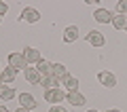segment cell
Returning a JSON list of instances; mask_svg holds the SVG:
<instances>
[{"instance_id": "9a60e30c", "label": "cell", "mask_w": 127, "mask_h": 112, "mask_svg": "<svg viewBox=\"0 0 127 112\" xmlns=\"http://www.w3.org/2000/svg\"><path fill=\"white\" fill-rule=\"evenodd\" d=\"M15 97V89L9 85H0V99H4V102H11Z\"/></svg>"}, {"instance_id": "9c48e42d", "label": "cell", "mask_w": 127, "mask_h": 112, "mask_svg": "<svg viewBox=\"0 0 127 112\" xmlns=\"http://www.w3.org/2000/svg\"><path fill=\"white\" fill-rule=\"evenodd\" d=\"M19 104H21V108H26V110H34V108H36V99H34L32 93H21L19 95Z\"/></svg>"}, {"instance_id": "6da1fadb", "label": "cell", "mask_w": 127, "mask_h": 112, "mask_svg": "<svg viewBox=\"0 0 127 112\" xmlns=\"http://www.w3.org/2000/svg\"><path fill=\"white\" fill-rule=\"evenodd\" d=\"M9 66L13 68V70H26V68H28V61L23 59L21 53H11V55H9Z\"/></svg>"}, {"instance_id": "603a6c76", "label": "cell", "mask_w": 127, "mask_h": 112, "mask_svg": "<svg viewBox=\"0 0 127 112\" xmlns=\"http://www.w3.org/2000/svg\"><path fill=\"white\" fill-rule=\"evenodd\" d=\"M15 112H30V110H26V108H21V106H19V108H17Z\"/></svg>"}, {"instance_id": "d6986e66", "label": "cell", "mask_w": 127, "mask_h": 112, "mask_svg": "<svg viewBox=\"0 0 127 112\" xmlns=\"http://www.w3.org/2000/svg\"><path fill=\"white\" fill-rule=\"evenodd\" d=\"M117 11H119V15H127V0H119Z\"/></svg>"}, {"instance_id": "e0dca14e", "label": "cell", "mask_w": 127, "mask_h": 112, "mask_svg": "<svg viewBox=\"0 0 127 112\" xmlns=\"http://www.w3.org/2000/svg\"><path fill=\"white\" fill-rule=\"evenodd\" d=\"M112 26L114 30H127V15H114Z\"/></svg>"}, {"instance_id": "44dd1931", "label": "cell", "mask_w": 127, "mask_h": 112, "mask_svg": "<svg viewBox=\"0 0 127 112\" xmlns=\"http://www.w3.org/2000/svg\"><path fill=\"white\" fill-rule=\"evenodd\" d=\"M6 11H9V6H6L4 2H0V17H2V15H4Z\"/></svg>"}, {"instance_id": "ba28073f", "label": "cell", "mask_w": 127, "mask_h": 112, "mask_svg": "<svg viewBox=\"0 0 127 112\" xmlns=\"http://www.w3.org/2000/svg\"><path fill=\"white\" fill-rule=\"evenodd\" d=\"M93 19L97 23H110L114 19V15L110 11H106V9H97V11H93Z\"/></svg>"}, {"instance_id": "ac0fdd59", "label": "cell", "mask_w": 127, "mask_h": 112, "mask_svg": "<svg viewBox=\"0 0 127 112\" xmlns=\"http://www.w3.org/2000/svg\"><path fill=\"white\" fill-rule=\"evenodd\" d=\"M51 74H53L55 78H59V81H62V78L68 74V70H66V66H64V63H53V72H51Z\"/></svg>"}, {"instance_id": "7402d4cb", "label": "cell", "mask_w": 127, "mask_h": 112, "mask_svg": "<svg viewBox=\"0 0 127 112\" xmlns=\"http://www.w3.org/2000/svg\"><path fill=\"white\" fill-rule=\"evenodd\" d=\"M0 112H11V110H9L6 106H0Z\"/></svg>"}, {"instance_id": "2e32d148", "label": "cell", "mask_w": 127, "mask_h": 112, "mask_svg": "<svg viewBox=\"0 0 127 112\" xmlns=\"http://www.w3.org/2000/svg\"><path fill=\"white\" fill-rule=\"evenodd\" d=\"M36 70L40 72L42 76H51V72H53V63H49V61H45V59H42V61L36 63Z\"/></svg>"}, {"instance_id": "52a82bcc", "label": "cell", "mask_w": 127, "mask_h": 112, "mask_svg": "<svg viewBox=\"0 0 127 112\" xmlns=\"http://www.w3.org/2000/svg\"><path fill=\"white\" fill-rule=\"evenodd\" d=\"M87 42H89V45H93V47H104L106 38H104V34H102V32L91 30L89 34H87Z\"/></svg>"}, {"instance_id": "7c38bea8", "label": "cell", "mask_w": 127, "mask_h": 112, "mask_svg": "<svg viewBox=\"0 0 127 112\" xmlns=\"http://www.w3.org/2000/svg\"><path fill=\"white\" fill-rule=\"evenodd\" d=\"M78 38V28L76 26H68L64 30V42H74Z\"/></svg>"}, {"instance_id": "5b68a950", "label": "cell", "mask_w": 127, "mask_h": 112, "mask_svg": "<svg viewBox=\"0 0 127 112\" xmlns=\"http://www.w3.org/2000/svg\"><path fill=\"white\" fill-rule=\"evenodd\" d=\"M97 81L102 83V85L106 87V89H112L114 85H117V76H114L112 72H100V74H97Z\"/></svg>"}, {"instance_id": "5bb4252c", "label": "cell", "mask_w": 127, "mask_h": 112, "mask_svg": "<svg viewBox=\"0 0 127 112\" xmlns=\"http://www.w3.org/2000/svg\"><path fill=\"white\" fill-rule=\"evenodd\" d=\"M40 85L45 87V91H49V89H57V85H59V78H55L53 74H51V76H42Z\"/></svg>"}, {"instance_id": "484cf974", "label": "cell", "mask_w": 127, "mask_h": 112, "mask_svg": "<svg viewBox=\"0 0 127 112\" xmlns=\"http://www.w3.org/2000/svg\"><path fill=\"white\" fill-rule=\"evenodd\" d=\"M0 85H2V78H0Z\"/></svg>"}, {"instance_id": "3957f363", "label": "cell", "mask_w": 127, "mask_h": 112, "mask_svg": "<svg viewBox=\"0 0 127 112\" xmlns=\"http://www.w3.org/2000/svg\"><path fill=\"white\" fill-rule=\"evenodd\" d=\"M66 99V93H64L62 89H49L45 91V102H51V104H57V102H64Z\"/></svg>"}, {"instance_id": "4fadbf2b", "label": "cell", "mask_w": 127, "mask_h": 112, "mask_svg": "<svg viewBox=\"0 0 127 112\" xmlns=\"http://www.w3.org/2000/svg\"><path fill=\"white\" fill-rule=\"evenodd\" d=\"M15 76H17V70H13V68H4L2 70V74H0V78H2V85H9V83L15 81Z\"/></svg>"}, {"instance_id": "8fae6325", "label": "cell", "mask_w": 127, "mask_h": 112, "mask_svg": "<svg viewBox=\"0 0 127 112\" xmlns=\"http://www.w3.org/2000/svg\"><path fill=\"white\" fill-rule=\"evenodd\" d=\"M62 85L68 91H78V78L72 76V74H66V76L62 78Z\"/></svg>"}, {"instance_id": "d4e9b609", "label": "cell", "mask_w": 127, "mask_h": 112, "mask_svg": "<svg viewBox=\"0 0 127 112\" xmlns=\"http://www.w3.org/2000/svg\"><path fill=\"white\" fill-rule=\"evenodd\" d=\"M87 112H97V110H87Z\"/></svg>"}, {"instance_id": "277c9868", "label": "cell", "mask_w": 127, "mask_h": 112, "mask_svg": "<svg viewBox=\"0 0 127 112\" xmlns=\"http://www.w3.org/2000/svg\"><path fill=\"white\" fill-rule=\"evenodd\" d=\"M38 19H40V13H38L36 9L26 6V9L21 11V21H26V23H36Z\"/></svg>"}, {"instance_id": "30bf717a", "label": "cell", "mask_w": 127, "mask_h": 112, "mask_svg": "<svg viewBox=\"0 0 127 112\" xmlns=\"http://www.w3.org/2000/svg\"><path fill=\"white\" fill-rule=\"evenodd\" d=\"M66 99H68L72 106H76V108L85 106V97H83V93H78V91H68V93H66Z\"/></svg>"}, {"instance_id": "8992f818", "label": "cell", "mask_w": 127, "mask_h": 112, "mask_svg": "<svg viewBox=\"0 0 127 112\" xmlns=\"http://www.w3.org/2000/svg\"><path fill=\"white\" fill-rule=\"evenodd\" d=\"M23 74H26V81L30 83V85H40L42 74L36 70V68H26V70H23Z\"/></svg>"}, {"instance_id": "cb8c5ba5", "label": "cell", "mask_w": 127, "mask_h": 112, "mask_svg": "<svg viewBox=\"0 0 127 112\" xmlns=\"http://www.w3.org/2000/svg\"><path fill=\"white\" fill-rule=\"evenodd\" d=\"M106 112H121V110H117V108H112V110H106Z\"/></svg>"}, {"instance_id": "7a4b0ae2", "label": "cell", "mask_w": 127, "mask_h": 112, "mask_svg": "<svg viewBox=\"0 0 127 112\" xmlns=\"http://www.w3.org/2000/svg\"><path fill=\"white\" fill-rule=\"evenodd\" d=\"M21 55H23V59H26L28 63H38V61H42L40 51H38V49H34V47H26Z\"/></svg>"}, {"instance_id": "ffe728a7", "label": "cell", "mask_w": 127, "mask_h": 112, "mask_svg": "<svg viewBox=\"0 0 127 112\" xmlns=\"http://www.w3.org/2000/svg\"><path fill=\"white\" fill-rule=\"evenodd\" d=\"M49 112H68V110H66V108H62V106H51Z\"/></svg>"}]
</instances>
